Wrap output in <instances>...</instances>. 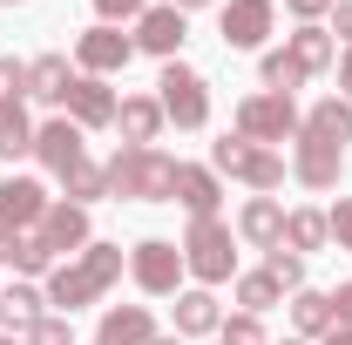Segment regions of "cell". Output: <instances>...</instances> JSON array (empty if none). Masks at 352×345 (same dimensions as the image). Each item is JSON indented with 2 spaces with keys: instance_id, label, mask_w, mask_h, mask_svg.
I'll use <instances>...</instances> for the list:
<instances>
[{
  "instance_id": "obj_10",
  "label": "cell",
  "mask_w": 352,
  "mask_h": 345,
  "mask_svg": "<svg viewBox=\"0 0 352 345\" xmlns=\"http://www.w3.org/2000/svg\"><path fill=\"white\" fill-rule=\"evenodd\" d=\"M183 34H190V14L183 7H142V21H135V47L142 54H156V61H176V47H183Z\"/></svg>"
},
{
  "instance_id": "obj_18",
  "label": "cell",
  "mask_w": 352,
  "mask_h": 345,
  "mask_svg": "<svg viewBox=\"0 0 352 345\" xmlns=\"http://www.w3.org/2000/svg\"><path fill=\"white\" fill-rule=\"evenodd\" d=\"M237 237L258 244V251H278V244H285V203H278V197H251V203L237 210Z\"/></svg>"
},
{
  "instance_id": "obj_7",
  "label": "cell",
  "mask_w": 352,
  "mask_h": 345,
  "mask_svg": "<svg viewBox=\"0 0 352 345\" xmlns=\"http://www.w3.org/2000/svg\"><path fill=\"white\" fill-rule=\"evenodd\" d=\"M129 278L149 291V298H170L176 278H183V244H170V237H142L129 251Z\"/></svg>"
},
{
  "instance_id": "obj_42",
  "label": "cell",
  "mask_w": 352,
  "mask_h": 345,
  "mask_svg": "<svg viewBox=\"0 0 352 345\" xmlns=\"http://www.w3.org/2000/svg\"><path fill=\"white\" fill-rule=\"evenodd\" d=\"M339 88H346V102H352V47L339 54Z\"/></svg>"
},
{
  "instance_id": "obj_21",
  "label": "cell",
  "mask_w": 352,
  "mask_h": 345,
  "mask_svg": "<svg viewBox=\"0 0 352 345\" xmlns=\"http://www.w3.org/2000/svg\"><path fill=\"white\" fill-rule=\"evenodd\" d=\"M176 203H183L190 216H217V203H223L217 170H204V163H183V170H176Z\"/></svg>"
},
{
  "instance_id": "obj_38",
  "label": "cell",
  "mask_w": 352,
  "mask_h": 345,
  "mask_svg": "<svg viewBox=\"0 0 352 345\" xmlns=\"http://www.w3.org/2000/svg\"><path fill=\"white\" fill-rule=\"evenodd\" d=\"M285 7H292V14H298V21H325V14H332V7H339V0H285Z\"/></svg>"
},
{
  "instance_id": "obj_43",
  "label": "cell",
  "mask_w": 352,
  "mask_h": 345,
  "mask_svg": "<svg viewBox=\"0 0 352 345\" xmlns=\"http://www.w3.org/2000/svg\"><path fill=\"white\" fill-rule=\"evenodd\" d=\"M318 345H352V332H346V325H332V332H325Z\"/></svg>"
},
{
  "instance_id": "obj_44",
  "label": "cell",
  "mask_w": 352,
  "mask_h": 345,
  "mask_svg": "<svg viewBox=\"0 0 352 345\" xmlns=\"http://www.w3.org/2000/svg\"><path fill=\"white\" fill-rule=\"evenodd\" d=\"M170 7H183V14H197V7H210V0H170Z\"/></svg>"
},
{
  "instance_id": "obj_28",
  "label": "cell",
  "mask_w": 352,
  "mask_h": 345,
  "mask_svg": "<svg viewBox=\"0 0 352 345\" xmlns=\"http://www.w3.org/2000/svg\"><path fill=\"white\" fill-rule=\"evenodd\" d=\"M28 149H34V122H28V109L0 95V156H28Z\"/></svg>"
},
{
  "instance_id": "obj_1",
  "label": "cell",
  "mask_w": 352,
  "mask_h": 345,
  "mask_svg": "<svg viewBox=\"0 0 352 345\" xmlns=\"http://www.w3.org/2000/svg\"><path fill=\"white\" fill-rule=\"evenodd\" d=\"M116 278H122V244H88L82 258H68V264L47 271V304H54L61 318H75V311L95 304Z\"/></svg>"
},
{
  "instance_id": "obj_14",
  "label": "cell",
  "mask_w": 352,
  "mask_h": 345,
  "mask_svg": "<svg viewBox=\"0 0 352 345\" xmlns=\"http://www.w3.org/2000/svg\"><path fill=\"white\" fill-rule=\"evenodd\" d=\"M47 203H54V197H47L34 176H7V183H0V223H7V230H34L47 216Z\"/></svg>"
},
{
  "instance_id": "obj_36",
  "label": "cell",
  "mask_w": 352,
  "mask_h": 345,
  "mask_svg": "<svg viewBox=\"0 0 352 345\" xmlns=\"http://www.w3.org/2000/svg\"><path fill=\"white\" fill-rule=\"evenodd\" d=\"M142 7H149V0H95L102 27H116V21H142Z\"/></svg>"
},
{
  "instance_id": "obj_27",
  "label": "cell",
  "mask_w": 352,
  "mask_h": 345,
  "mask_svg": "<svg viewBox=\"0 0 352 345\" xmlns=\"http://www.w3.org/2000/svg\"><path fill=\"white\" fill-rule=\"evenodd\" d=\"M325 237H332L325 210H285V251H298V258H305V251H318Z\"/></svg>"
},
{
  "instance_id": "obj_45",
  "label": "cell",
  "mask_w": 352,
  "mask_h": 345,
  "mask_svg": "<svg viewBox=\"0 0 352 345\" xmlns=\"http://www.w3.org/2000/svg\"><path fill=\"white\" fill-rule=\"evenodd\" d=\"M149 345H183V339H163V332H156V339H149Z\"/></svg>"
},
{
  "instance_id": "obj_4",
  "label": "cell",
  "mask_w": 352,
  "mask_h": 345,
  "mask_svg": "<svg viewBox=\"0 0 352 345\" xmlns=\"http://www.w3.org/2000/svg\"><path fill=\"white\" fill-rule=\"evenodd\" d=\"M210 170L251 183L258 197H271V190L285 183V156H278V149H264V142H251V135H223V142H210Z\"/></svg>"
},
{
  "instance_id": "obj_8",
  "label": "cell",
  "mask_w": 352,
  "mask_h": 345,
  "mask_svg": "<svg viewBox=\"0 0 352 345\" xmlns=\"http://www.w3.org/2000/svg\"><path fill=\"white\" fill-rule=\"evenodd\" d=\"M292 142H298V149H292V176H298L305 190H332L339 170H346V149L325 142V135H311V129H298Z\"/></svg>"
},
{
  "instance_id": "obj_2",
  "label": "cell",
  "mask_w": 352,
  "mask_h": 345,
  "mask_svg": "<svg viewBox=\"0 0 352 345\" xmlns=\"http://www.w3.org/2000/svg\"><path fill=\"white\" fill-rule=\"evenodd\" d=\"M109 197H129V203H176V156L163 149H116L109 163Z\"/></svg>"
},
{
  "instance_id": "obj_15",
  "label": "cell",
  "mask_w": 352,
  "mask_h": 345,
  "mask_svg": "<svg viewBox=\"0 0 352 345\" xmlns=\"http://www.w3.org/2000/svg\"><path fill=\"white\" fill-rule=\"evenodd\" d=\"M271 21H278V7L271 0H230L223 7V47H264V34H271Z\"/></svg>"
},
{
  "instance_id": "obj_3",
  "label": "cell",
  "mask_w": 352,
  "mask_h": 345,
  "mask_svg": "<svg viewBox=\"0 0 352 345\" xmlns=\"http://www.w3.org/2000/svg\"><path fill=\"white\" fill-rule=\"evenodd\" d=\"M183 271L204 291L237 278V251H230V223L223 216H190V230H183Z\"/></svg>"
},
{
  "instance_id": "obj_40",
  "label": "cell",
  "mask_w": 352,
  "mask_h": 345,
  "mask_svg": "<svg viewBox=\"0 0 352 345\" xmlns=\"http://www.w3.org/2000/svg\"><path fill=\"white\" fill-rule=\"evenodd\" d=\"M332 34L352 47V0H339V7H332Z\"/></svg>"
},
{
  "instance_id": "obj_17",
  "label": "cell",
  "mask_w": 352,
  "mask_h": 345,
  "mask_svg": "<svg viewBox=\"0 0 352 345\" xmlns=\"http://www.w3.org/2000/svg\"><path fill=\"white\" fill-rule=\"evenodd\" d=\"M149 339H156L149 304H109L102 325H95V345H149Z\"/></svg>"
},
{
  "instance_id": "obj_47",
  "label": "cell",
  "mask_w": 352,
  "mask_h": 345,
  "mask_svg": "<svg viewBox=\"0 0 352 345\" xmlns=\"http://www.w3.org/2000/svg\"><path fill=\"white\" fill-rule=\"evenodd\" d=\"M0 7H21V0H0Z\"/></svg>"
},
{
  "instance_id": "obj_30",
  "label": "cell",
  "mask_w": 352,
  "mask_h": 345,
  "mask_svg": "<svg viewBox=\"0 0 352 345\" xmlns=\"http://www.w3.org/2000/svg\"><path fill=\"white\" fill-rule=\"evenodd\" d=\"M61 190H68V203H95V197H109V170H102V163H75V170L61 176Z\"/></svg>"
},
{
  "instance_id": "obj_46",
  "label": "cell",
  "mask_w": 352,
  "mask_h": 345,
  "mask_svg": "<svg viewBox=\"0 0 352 345\" xmlns=\"http://www.w3.org/2000/svg\"><path fill=\"white\" fill-rule=\"evenodd\" d=\"M0 345H21V339H7V332H0Z\"/></svg>"
},
{
  "instance_id": "obj_24",
  "label": "cell",
  "mask_w": 352,
  "mask_h": 345,
  "mask_svg": "<svg viewBox=\"0 0 352 345\" xmlns=\"http://www.w3.org/2000/svg\"><path fill=\"white\" fill-rule=\"evenodd\" d=\"M292 325H298V339H325L339 318H332V291H292Z\"/></svg>"
},
{
  "instance_id": "obj_26",
  "label": "cell",
  "mask_w": 352,
  "mask_h": 345,
  "mask_svg": "<svg viewBox=\"0 0 352 345\" xmlns=\"http://www.w3.org/2000/svg\"><path fill=\"white\" fill-rule=\"evenodd\" d=\"M230 291H237V304H244L251 318H264L271 304H285V291H278V278H271V271H237V278H230Z\"/></svg>"
},
{
  "instance_id": "obj_22",
  "label": "cell",
  "mask_w": 352,
  "mask_h": 345,
  "mask_svg": "<svg viewBox=\"0 0 352 345\" xmlns=\"http://www.w3.org/2000/svg\"><path fill=\"white\" fill-rule=\"evenodd\" d=\"M68 88H75L68 54H34V61H28V95H34V102H68Z\"/></svg>"
},
{
  "instance_id": "obj_37",
  "label": "cell",
  "mask_w": 352,
  "mask_h": 345,
  "mask_svg": "<svg viewBox=\"0 0 352 345\" xmlns=\"http://www.w3.org/2000/svg\"><path fill=\"white\" fill-rule=\"evenodd\" d=\"M325 223H332V237H339V251H352V197H339V203L325 210Z\"/></svg>"
},
{
  "instance_id": "obj_23",
  "label": "cell",
  "mask_w": 352,
  "mask_h": 345,
  "mask_svg": "<svg viewBox=\"0 0 352 345\" xmlns=\"http://www.w3.org/2000/svg\"><path fill=\"white\" fill-rule=\"evenodd\" d=\"M285 54H292L305 75H325V68L339 61V41H332V27H318V21H311V27H298V34L285 41Z\"/></svg>"
},
{
  "instance_id": "obj_6",
  "label": "cell",
  "mask_w": 352,
  "mask_h": 345,
  "mask_svg": "<svg viewBox=\"0 0 352 345\" xmlns=\"http://www.w3.org/2000/svg\"><path fill=\"white\" fill-rule=\"evenodd\" d=\"M298 129H305V115L292 109V95H271V88H264V95H244V102H237V135H251L264 149H271V142H292Z\"/></svg>"
},
{
  "instance_id": "obj_29",
  "label": "cell",
  "mask_w": 352,
  "mask_h": 345,
  "mask_svg": "<svg viewBox=\"0 0 352 345\" xmlns=\"http://www.w3.org/2000/svg\"><path fill=\"white\" fill-rule=\"evenodd\" d=\"M258 75H264V88H271V95H292V88H305V82H311V75L292 61V54H285V47H271V54H264Z\"/></svg>"
},
{
  "instance_id": "obj_31",
  "label": "cell",
  "mask_w": 352,
  "mask_h": 345,
  "mask_svg": "<svg viewBox=\"0 0 352 345\" xmlns=\"http://www.w3.org/2000/svg\"><path fill=\"white\" fill-rule=\"evenodd\" d=\"M14 271H28V278H47V271H54V251H47L41 230H21V244H14Z\"/></svg>"
},
{
  "instance_id": "obj_41",
  "label": "cell",
  "mask_w": 352,
  "mask_h": 345,
  "mask_svg": "<svg viewBox=\"0 0 352 345\" xmlns=\"http://www.w3.org/2000/svg\"><path fill=\"white\" fill-rule=\"evenodd\" d=\"M14 244H21V230H7V223H0V264H14Z\"/></svg>"
},
{
  "instance_id": "obj_5",
  "label": "cell",
  "mask_w": 352,
  "mask_h": 345,
  "mask_svg": "<svg viewBox=\"0 0 352 345\" xmlns=\"http://www.w3.org/2000/svg\"><path fill=\"white\" fill-rule=\"evenodd\" d=\"M156 102H163V122H176V129H204V122H210V82H204L190 61H163Z\"/></svg>"
},
{
  "instance_id": "obj_48",
  "label": "cell",
  "mask_w": 352,
  "mask_h": 345,
  "mask_svg": "<svg viewBox=\"0 0 352 345\" xmlns=\"http://www.w3.org/2000/svg\"><path fill=\"white\" fill-rule=\"evenodd\" d=\"M278 345H298V339H278Z\"/></svg>"
},
{
  "instance_id": "obj_39",
  "label": "cell",
  "mask_w": 352,
  "mask_h": 345,
  "mask_svg": "<svg viewBox=\"0 0 352 345\" xmlns=\"http://www.w3.org/2000/svg\"><path fill=\"white\" fill-rule=\"evenodd\" d=\"M332 318H339V325H346V332H352V278H346V285H339V291H332Z\"/></svg>"
},
{
  "instance_id": "obj_13",
  "label": "cell",
  "mask_w": 352,
  "mask_h": 345,
  "mask_svg": "<svg viewBox=\"0 0 352 345\" xmlns=\"http://www.w3.org/2000/svg\"><path fill=\"white\" fill-rule=\"evenodd\" d=\"M34 230L47 237V251H54V258H61V251H68V258H82L88 244H95V237H88V210H82V203H68V197H61V203H47V216L34 223Z\"/></svg>"
},
{
  "instance_id": "obj_20",
  "label": "cell",
  "mask_w": 352,
  "mask_h": 345,
  "mask_svg": "<svg viewBox=\"0 0 352 345\" xmlns=\"http://www.w3.org/2000/svg\"><path fill=\"white\" fill-rule=\"evenodd\" d=\"M41 318H47V298L34 285H7V291H0V332H7V339H28Z\"/></svg>"
},
{
  "instance_id": "obj_35",
  "label": "cell",
  "mask_w": 352,
  "mask_h": 345,
  "mask_svg": "<svg viewBox=\"0 0 352 345\" xmlns=\"http://www.w3.org/2000/svg\"><path fill=\"white\" fill-rule=\"evenodd\" d=\"M0 95H7V102H21V95H28V61L0 54Z\"/></svg>"
},
{
  "instance_id": "obj_12",
  "label": "cell",
  "mask_w": 352,
  "mask_h": 345,
  "mask_svg": "<svg viewBox=\"0 0 352 345\" xmlns=\"http://www.w3.org/2000/svg\"><path fill=\"white\" fill-rule=\"evenodd\" d=\"M61 109H68V122H75V129H109L122 102H116V88L102 82V75H75V88H68V102H61Z\"/></svg>"
},
{
  "instance_id": "obj_34",
  "label": "cell",
  "mask_w": 352,
  "mask_h": 345,
  "mask_svg": "<svg viewBox=\"0 0 352 345\" xmlns=\"http://www.w3.org/2000/svg\"><path fill=\"white\" fill-rule=\"evenodd\" d=\"M21 345H75V325H68L61 311H47V318H41V325H34Z\"/></svg>"
},
{
  "instance_id": "obj_19",
  "label": "cell",
  "mask_w": 352,
  "mask_h": 345,
  "mask_svg": "<svg viewBox=\"0 0 352 345\" xmlns=\"http://www.w3.org/2000/svg\"><path fill=\"white\" fill-rule=\"evenodd\" d=\"M223 332V311H217V291H176V339H210Z\"/></svg>"
},
{
  "instance_id": "obj_9",
  "label": "cell",
  "mask_w": 352,
  "mask_h": 345,
  "mask_svg": "<svg viewBox=\"0 0 352 345\" xmlns=\"http://www.w3.org/2000/svg\"><path fill=\"white\" fill-rule=\"evenodd\" d=\"M75 61H82V75H102V82H109L116 68H129V61H135V34H116V27L95 21L82 41H75Z\"/></svg>"
},
{
  "instance_id": "obj_25",
  "label": "cell",
  "mask_w": 352,
  "mask_h": 345,
  "mask_svg": "<svg viewBox=\"0 0 352 345\" xmlns=\"http://www.w3.org/2000/svg\"><path fill=\"white\" fill-rule=\"evenodd\" d=\"M305 129H311V135H325V142H339V149H346V142H352V102H346V95H325V102H311Z\"/></svg>"
},
{
  "instance_id": "obj_16",
  "label": "cell",
  "mask_w": 352,
  "mask_h": 345,
  "mask_svg": "<svg viewBox=\"0 0 352 345\" xmlns=\"http://www.w3.org/2000/svg\"><path fill=\"white\" fill-rule=\"evenodd\" d=\"M116 129H122L129 149H156V135H163V102H156V95H122Z\"/></svg>"
},
{
  "instance_id": "obj_11",
  "label": "cell",
  "mask_w": 352,
  "mask_h": 345,
  "mask_svg": "<svg viewBox=\"0 0 352 345\" xmlns=\"http://www.w3.org/2000/svg\"><path fill=\"white\" fill-rule=\"evenodd\" d=\"M34 156H41L47 176H68L75 163H88V142H82V129H75L68 115H54V122L34 129Z\"/></svg>"
},
{
  "instance_id": "obj_32",
  "label": "cell",
  "mask_w": 352,
  "mask_h": 345,
  "mask_svg": "<svg viewBox=\"0 0 352 345\" xmlns=\"http://www.w3.org/2000/svg\"><path fill=\"white\" fill-rule=\"evenodd\" d=\"M264 271L278 278V291H305V258H298V251H285V244L264 251Z\"/></svg>"
},
{
  "instance_id": "obj_49",
  "label": "cell",
  "mask_w": 352,
  "mask_h": 345,
  "mask_svg": "<svg viewBox=\"0 0 352 345\" xmlns=\"http://www.w3.org/2000/svg\"><path fill=\"white\" fill-rule=\"evenodd\" d=\"M217 345H223V339H217Z\"/></svg>"
},
{
  "instance_id": "obj_33",
  "label": "cell",
  "mask_w": 352,
  "mask_h": 345,
  "mask_svg": "<svg viewBox=\"0 0 352 345\" xmlns=\"http://www.w3.org/2000/svg\"><path fill=\"white\" fill-rule=\"evenodd\" d=\"M217 339H223V345H271V339H264V325L251 318V311H237V318H223V332H217Z\"/></svg>"
}]
</instances>
